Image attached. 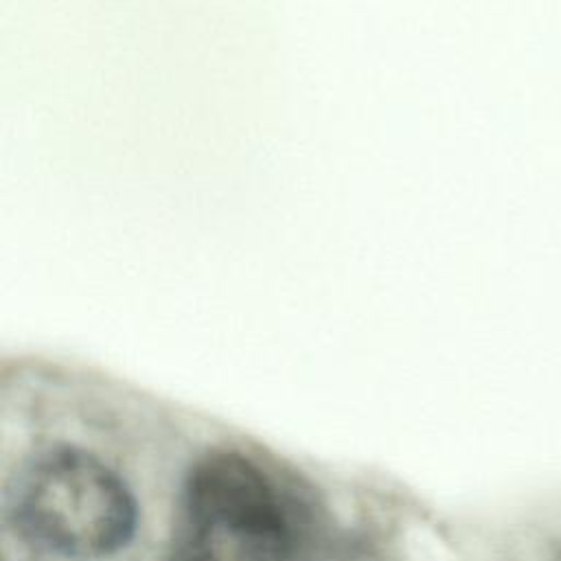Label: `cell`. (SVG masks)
<instances>
[{"instance_id":"6da1fadb","label":"cell","mask_w":561,"mask_h":561,"mask_svg":"<svg viewBox=\"0 0 561 561\" xmlns=\"http://www.w3.org/2000/svg\"><path fill=\"white\" fill-rule=\"evenodd\" d=\"M4 517L31 546L64 559L92 561L129 543L136 502L103 460L57 445L26 458L11 476Z\"/></svg>"},{"instance_id":"7a4b0ae2","label":"cell","mask_w":561,"mask_h":561,"mask_svg":"<svg viewBox=\"0 0 561 561\" xmlns=\"http://www.w3.org/2000/svg\"><path fill=\"white\" fill-rule=\"evenodd\" d=\"M289 541L287 500L254 460L221 451L193 469L178 561H278Z\"/></svg>"},{"instance_id":"3957f363","label":"cell","mask_w":561,"mask_h":561,"mask_svg":"<svg viewBox=\"0 0 561 561\" xmlns=\"http://www.w3.org/2000/svg\"><path fill=\"white\" fill-rule=\"evenodd\" d=\"M541 561H561V528L543 530Z\"/></svg>"}]
</instances>
